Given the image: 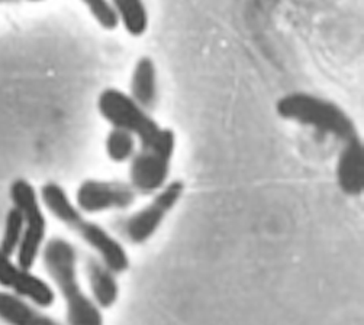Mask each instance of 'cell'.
I'll use <instances>...</instances> for the list:
<instances>
[{
	"label": "cell",
	"mask_w": 364,
	"mask_h": 325,
	"mask_svg": "<svg viewBox=\"0 0 364 325\" xmlns=\"http://www.w3.org/2000/svg\"><path fill=\"white\" fill-rule=\"evenodd\" d=\"M79 250L63 237H53L41 250L43 266L65 302V325H105L102 309L79 280Z\"/></svg>",
	"instance_id": "cell-1"
},
{
	"label": "cell",
	"mask_w": 364,
	"mask_h": 325,
	"mask_svg": "<svg viewBox=\"0 0 364 325\" xmlns=\"http://www.w3.org/2000/svg\"><path fill=\"white\" fill-rule=\"evenodd\" d=\"M40 199L54 218L90 247L109 269L117 275L125 273L129 269L131 260L122 243L100 224L87 220L61 185L47 182L41 188Z\"/></svg>",
	"instance_id": "cell-2"
},
{
	"label": "cell",
	"mask_w": 364,
	"mask_h": 325,
	"mask_svg": "<svg viewBox=\"0 0 364 325\" xmlns=\"http://www.w3.org/2000/svg\"><path fill=\"white\" fill-rule=\"evenodd\" d=\"M276 112L282 119L312 127L346 142L357 135V127L343 107L328 99L311 93L295 92L276 102Z\"/></svg>",
	"instance_id": "cell-3"
},
{
	"label": "cell",
	"mask_w": 364,
	"mask_h": 325,
	"mask_svg": "<svg viewBox=\"0 0 364 325\" xmlns=\"http://www.w3.org/2000/svg\"><path fill=\"white\" fill-rule=\"evenodd\" d=\"M97 111L112 128L131 132L139 141L141 147H149L154 144L164 129L149 111H145L129 96V93L117 87L102 90L97 99Z\"/></svg>",
	"instance_id": "cell-4"
},
{
	"label": "cell",
	"mask_w": 364,
	"mask_h": 325,
	"mask_svg": "<svg viewBox=\"0 0 364 325\" xmlns=\"http://www.w3.org/2000/svg\"><path fill=\"white\" fill-rule=\"evenodd\" d=\"M11 201L23 218V237L16 251V263L23 269H32L41 256L47 237V218L41 199L35 188L25 179H16L9 189Z\"/></svg>",
	"instance_id": "cell-5"
},
{
	"label": "cell",
	"mask_w": 364,
	"mask_h": 325,
	"mask_svg": "<svg viewBox=\"0 0 364 325\" xmlns=\"http://www.w3.org/2000/svg\"><path fill=\"white\" fill-rule=\"evenodd\" d=\"M177 137L164 128L160 138L149 147H141L129 163V185L136 193L154 195L168 182Z\"/></svg>",
	"instance_id": "cell-6"
},
{
	"label": "cell",
	"mask_w": 364,
	"mask_h": 325,
	"mask_svg": "<svg viewBox=\"0 0 364 325\" xmlns=\"http://www.w3.org/2000/svg\"><path fill=\"white\" fill-rule=\"evenodd\" d=\"M185 189L186 186L181 180L167 182L164 188L154 193L147 205L122 220V237L132 245H142L150 241L163 225L167 215L177 206Z\"/></svg>",
	"instance_id": "cell-7"
},
{
	"label": "cell",
	"mask_w": 364,
	"mask_h": 325,
	"mask_svg": "<svg viewBox=\"0 0 364 325\" xmlns=\"http://www.w3.org/2000/svg\"><path fill=\"white\" fill-rule=\"evenodd\" d=\"M136 201V192L129 182L86 179L76 191V206L83 213L125 211Z\"/></svg>",
	"instance_id": "cell-8"
},
{
	"label": "cell",
	"mask_w": 364,
	"mask_h": 325,
	"mask_svg": "<svg viewBox=\"0 0 364 325\" xmlns=\"http://www.w3.org/2000/svg\"><path fill=\"white\" fill-rule=\"evenodd\" d=\"M0 286L11 289L12 294L41 309H48L55 304L57 297L48 282L33 275L29 269L21 267L2 251H0Z\"/></svg>",
	"instance_id": "cell-9"
},
{
	"label": "cell",
	"mask_w": 364,
	"mask_h": 325,
	"mask_svg": "<svg viewBox=\"0 0 364 325\" xmlns=\"http://www.w3.org/2000/svg\"><path fill=\"white\" fill-rule=\"evenodd\" d=\"M337 185L347 196L357 198L364 191V149L361 137L357 135L346 142L336 166Z\"/></svg>",
	"instance_id": "cell-10"
},
{
	"label": "cell",
	"mask_w": 364,
	"mask_h": 325,
	"mask_svg": "<svg viewBox=\"0 0 364 325\" xmlns=\"http://www.w3.org/2000/svg\"><path fill=\"white\" fill-rule=\"evenodd\" d=\"M83 267L95 304L100 309L112 308L119 299L117 273L109 269L96 255H86Z\"/></svg>",
	"instance_id": "cell-11"
},
{
	"label": "cell",
	"mask_w": 364,
	"mask_h": 325,
	"mask_svg": "<svg viewBox=\"0 0 364 325\" xmlns=\"http://www.w3.org/2000/svg\"><path fill=\"white\" fill-rule=\"evenodd\" d=\"M0 321L8 325H63L41 308L6 291H0Z\"/></svg>",
	"instance_id": "cell-12"
},
{
	"label": "cell",
	"mask_w": 364,
	"mask_h": 325,
	"mask_svg": "<svg viewBox=\"0 0 364 325\" xmlns=\"http://www.w3.org/2000/svg\"><path fill=\"white\" fill-rule=\"evenodd\" d=\"M129 96L145 111L150 112L154 110L159 96V85L156 63L150 57H141L135 63L131 78Z\"/></svg>",
	"instance_id": "cell-13"
},
{
	"label": "cell",
	"mask_w": 364,
	"mask_h": 325,
	"mask_svg": "<svg viewBox=\"0 0 364 325\" xmlns=\"http://www.w3.org/2000/svg\"><path fill=\"white\" fill-rule=\"evenodd\" d=\"M119 23L131 37H142L147 32L150 18L144 0H111Z\"/></svg>",
	"instance_id": "cell-14"
},
{
	"label": "cell",
	"mask_w": 364,
	"mask_h": 325,
	"mask_svg": "<svg viewBox=\"0 0 364 325\" xmlns=\"http://www.w3.org/2000/svg\"><path fill=\"white\" fill-rule=\"evenodd\" d=\"M106 156L114 163H127L136 153V138L124 129L112 128L105 141Z\"/></svg>",
	"instance_id": "cell-15"
},
{
	"label": "cell",
	"mask_w": 364,
	"mask_h": 325,
	"mask_svg": "<svg viewBox=\"0 0 364 325\" xmlns=\"http://www.w3.org/2000/svg\"><path fill=\"white\" fill-rule=\"evenodd\" d=\"M22 237H23V218L19 209L14 206L6 213L4 235H2V240H0V251L9 257L16 256V251L21 245Z\"/></svg>",
	"instance_id": "cell-16"
},
{
	"label": "cell",
	"mask_w": 364,
	"mask_h": 325,
	"mask_svg": "<svg viewBox=\"0 0 364 325\" xmlns=\"http://www.w3.org/2000/svg\"><path fill=\"white\" fill-rule=\"evenodd\" d=\"M80 2L103 29L114 31L119 26V19L111 0H80Z\"/></svg>",
	"instance_id": "cell-17"
},
{
	"label": "cell",
	"mask_w": 364,
	"mask_h": 325,
	"mask_svg": "<svg viewBox=\"0 0 364 325\" xmlns=\"http://www.w3.org/2000/svg\"><path fill=\"white\" fill-rule=\"evenodd\" d=\"M18 2V0H0V5H6V4H14Z\"/></svg>",
	"instance_id": "cell-18"
},
{
	"label": "cell",
	"mask_w": 364,
	"mask_h": 325,
	"mask_svg": "<svg viewBox=\"0 0 364 325\" xmlns=\"http://www.w3.org/2000/svg\"><path fill=\"white\" fill-rule=\"evenodd\" d=\"M28 2H41V0H28Z\"/></svg>",
	"instance_id": "cell-19"
}]
</instances>
